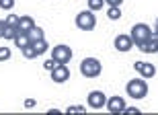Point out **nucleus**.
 I'll list each match as a JSON object with an SVG mask.
<instances>
[{
	"mask_svg": "<svg viewBox=\"0 0 158 115\" xmlns=\"http://www.w3.org/2000/svg\"><path fill=\"white\" fill-rule=\"evenodd\" d=\"M0 8L2 11H12L15 8V0H0Z\"/></svg>",
	"mask_w": 158,
	"mask_h": 115,
	"instance_id": "nucleus-23",
	"label": "nucleus"
},
{
	"mask_svg": "<svg viewBox=\"0 0 158 115\" xmlns=\"http://www.w3.org/2000/svg\"><path fill=\"white\" fill-rule=\"evenodd\" d=\"M10 56H12L10 47H0V62H6Z\"/></svg>",
	"mask_w": 158,
	"mask_h": 115,
	"instance_id": "nucleus-22",
	"label": "nucleus"
},
{
	"mask_svg": "<svg viewBox=\"0 0 158 115\" xmlns=\"http://www.w3.org/2000/svg\"><path fill=\"white\" fill-rule=\"evenodd\" d=\"M154 35H158V19H156V23H154Z\"/></svg>",
	"mask_w": 158,
	"mask_h": 115,
	"instance_id": "nucleus-29",
	"label": "nucleus"
},
{
	"mask_svg": "<svg viewBox=\"0 0 158 115\" xmlns=\"http://www.w3.org/2000/svg\"><path fill=\"white\" fill-rule=\"evenodd\" d=\"M52 58L58 64H70V60H72V47L60 43V45L52 47Z\"/></svg>",
	"mask_w": 158,
	"mask_h": 115,
	"instance_id": "nucleus-5",
	"label": "nucleus"
},
{
	"mask_svg": "<svg viewBox=\"0 0 158 115\" xmlns=\"http://www.w3.org/2000/svg\"><path fill=\"white\" fill-rule=\"evenodd\" d=\"M49 74H52V80L56 82V84H64V82L70 80V70H68V64H58V66H56Z\"/></svg>",
	"mask_w": 158,
	"mask_h": 115,
	"instance_id": "nucleus-7",
	"label": "nucleus"
},
{
	"mask_svg": "<svg viewBox=\"0 0 158 115\" xmlns=\"http://www.w3.org/2000/svg\"><path fill=\"white\" fill-rule=\"evenodd\" d=\"M76 27L80 29V31H93L94 27H97V17H94L93 11H82L76 15Z\"/></svg>",
	"mask_w": 158,
	"mask_h": 115,
	"instance_id": "nucleus-4",
	"label": "nucleus"
},
{
	"mask_svg": "<svg viewBox=\"0 0 158 115\" xmlns=\"http://www.w3.org/2000/svg\"><path fill=\"white\" fill-rule=\"evenodd\" d=\"M123 113H125V115H129V113H131V115H138V113H140V109H135V107H125V109H123Z\"/></svg>",
	"mask_w": 158,
	"mask_h": 115,
	"instance_id": "nucleus-26",
	"label": "nucleus"
},
{
	"mask_svg": "<svg viewBox=\"0 0 158 115\" xmlns=\"http://www.w3.org/2000/svg\"><path fill=\"white\" fill-rule=\"evenodd\" d=\"M4 31H6V19H2L0 21V39L4 37Z\"/></svg>",
	"mask_w": 158,
	"mask_h": 115,
	"instance_id": "nucleus-28",
	"label": "nucleus"
},
{
	"mask_svg": "<svg viewBox=\"0 0 158 115\" xmlns=\"http://www.w3.org/2000/svg\"><path fill=\"white\" fill-rule=\"evenodd\" d=\"M17 33H19V29H17V27H12V25H8V23H6L4 39H8V41H15V37H17Z\"/></svg>",
	"mask_w": 158,
	"mask_h": 115,
	"instance_id": "nucleus-17",
	"label": "nucleus"
},
{
	"mask_svg": "<svg viewBox=\"0 0 158 115\" xmlns=\"http://www.w3.org/2000/svg\"><path fill=\"white\" fill-rule=\"evenodd\" d=\"M56 66H58V62H56L53 58H47L45 62H43V68H45V72H52V70L56 68Z\"/></svg>",
	"mask_w": 158,
	"mask_h": 115,
	"instance_id": "nucleus-20",
	"label": "nucleus"
},
{
	"mask_svg": "<svg viewBox=\"0 0 158 115\" xmlns=\"http://www.w3.org/2000/svg\"><path fill=\"white\" fill-rule=\"evenodd\" d=\"M101 72H103V66L97 58H84L80 62V74L84 78H97L101 76Z\"/></svg>",
	"mask_w": 158,
	"mask_h": 115,
	"instance_id": "nucleus-3",
	"label": "nucleus"
},
{
	"mask_svg": "<svg viewBox=\"0 0 158 115\" xmlns=\"http://www.w3.org/2000/svg\"><path fill=\"white\" fill-rule=\"evenodd\" d=\"M107 17H109V21H119L121 19V8L119 6H109L107 8Z\"/></svg>",
	"mask_w": 158,
	"mask_h": 115,
	"instance_id": "nucleus-16",
	"label": "nucleus"
},
{
	"mask_svg": "<svg viewBox=\"0 0 158 115\" xmlns=\"http://www.w3.org/2000/svg\"><path fill=\"white\" fill-rule=\"evenodd\" d=\"M31 41H29V35L25 33V31H19L17 37H15V47H19V49H23V47H27Z\"/></svg>",
	"mask_w": 158,
	"mask_h": 115,
	"instance_id": "nucleus-13",
	"label": "nucleus"
},
{
	"mask_svg": "<svg viewBox=\"0 0 158 115\" xmlns=\"http://www.w3.org/2000/svg\"><path fill=\"white\" fill-rule=\"evenodd\" d=\"M35 105H37V101H35V99H27V101L23 103V107H25V109H33Z\"/></svg>",
	"mask_w": 158,
	"mask_h": 115,
	"instance_id": "nucleus-25",
	"label": "nucleus"
},
{
	"mask_svg": "<svg viewBox=\"0 0 158 115\" xmlns=\"http://www.w3.org/2000/svg\"><path fill=\"white\" fill-rule=\"evenodd\" d=\"M27 35H29V41L33 43V41H39V39H45V35H43V29L41 27H31L29 31H27Z\"/></svg>",
	"mask_w": 158,
	"mask_h": 115,
	"instance_id": "nucleus-14",
	"label": "nucleus"
},
{
	"mask_svg": "<svg viewBox=\"0 0 158 115\" xmlns=\"http://www.w3.org/2000/svg\"><path fill=\"white\" fill-rule=\"evenodd\" d=\"M86 4H88V11H93V12H99L101 8L105 6V0H88Z\"/></svg>",
	"mask_w": 158,
	"mask_h": 115,
	"instance_id": "nucleus-18",
	"label": "nucleus"
},
{
	"mask_svg": "<svg viewBox=\"0 0 158 115\" xmlns=\"http://www.w3.org/2000/svg\"><path fill=\"white\" fill-rule=\"evenodd\" d=\"M131 39H134V45H138L140 47L142 43H146L150 37L154 35V31H152V27L150 25H146V23H135L134 27H131Z\"/></svg>",
	"mask_w": 158,
	"mask_h": 115,
	"instance_id": "nucleus-2",
	"label": "nucleus"
},
{
	"mask_svg": "<svg viewBox=\"0 0 158 115\" xmlns=\"http://www.w3.org/2000/svg\"><path fill=\"white\" fill-rule=\"evenodd\" d=\"M113 45H115V49H117V52L125 53V52H129V49L134 47V39H131V35L121 33V35H117V37L113 39Z\"/></svg>",
	"mask_w": 158,
	"mask_h": 115,
	"instance_id": "nucleus-9",
	"label": "nucleus"
},
{
	"mask_svg": "<svg viewBox=\"0 0 158 115\" xmlns=\"http://www.w3.org/2000/svg\"><path fill=\"white\" fill-rule=\"evenodd\" d=\"M148 84H146V78H131V80L125 84V92L129 95V99L134 101H142V99L148 97Z\"/></svg>",
	"mask_w": 158,
	"mask_h": 115,
	"instance_id": "nucleus-1",
	"label": "nucleus"
},
{
	"mask_svg": "<svg viewBox=\"0 0 158 115\" xmlns=\"http://www.w3.org/2000/svg\"><path fill=\"white\" fill-rule=\"evenodd\" d=\"M31 27H35V19L33 17H29V15H25V17H21L19 19V31H25V33H27V31H29Z\"/></svg>",
	"mask_w": 158,
	"mask_h": 115,
	"instance_id": "nucleus-12",
	"label": "nucleus"
},
{
	"mask_svg": "<svg viewBox=\"0 0 158 115\" xmlns=\"http://www.w3.org/2000/svg\"><path fill=\"white\" fill-rule=\"evenodd\" d=\"M19 19L21 17H17V15H8V17H6V23L12 25V27H19Z\"/></svg>",
	"mask_w": 158,
	"mask_h": 115,
	"instance_id": "nucleus-24",
	"label": "nucleus"
},
{
	"mask_svg": "<svg viewBox=\"0 0 158 115\" xmlns=\"http://www.w3.org/2000/svg\"><path fill=\"white\" fill-rule=\"evenodd\" d=\"M105 4L107 6H121L123 0H105Z\"/></svg>",
	"mask_w": 158,
	"mask_h": 115,
	"instance_id": "nucleus-27",
	"label": "nucleus"
},
{
	"mask_svg": "<svg viewBox=\"0 0 158 115\" xmlns=\"http://www.w3.org/2000/svg\"><path fill=\"white\" fill-rule=\"evenodd\" d=\"M31 45H33V49L37 52V56H41V53H45V52H47V47H49V43H47L45 39H39V41H33Z\"/></svg>",
	"mask_w": 158,
	"mask_h": 115,
	"instance_id": "nucleus-15",
	"label": "nucleus"
},
{
	"mask_svg": "<svg viewBox=\"0 0 158 115\" xmlns=\"http://www.w3.org/2000/svg\"><path fill=\"white\" fill-rule=\"evenodd\" d=\"M66 113H68V115H74V113H86V107H78V105H72V107H68V109H66Z\"/></svg>",
	"mask_w": 158,
	"mask_h": 115,
	"instance_id": "nucleus-21",
	"label": "nucleus"
},
{
	"mask_svg": "<svg viewBox=\"0 0 158 115\" xmlns=\"http://www.w3.org/2000/svg\"><path fill=\"white\" fill-rule=\"evenodd\" d=\"M140 52L142 53H158V35H152L146 43H142Z\"/></svg>",
	"mask_w": 158,
	"mask_h": 115,
	"instance_id": "nucleus-11",
	"label": "nucleus"
},
{
	"mask_svg": "<svg viewBox=\"0 0 158 115\" xmlns=\"http://www.w3.org/2000/svg\"><path fill=\"white\" fill-rule=\"evenodd\" d=\"M134 70L142 76V78H146V80L156 76V66H154V64H150V62H135L134 64Z\"/></svg>",
	"mask_w": 158,
	"mask_h": 115,
	"instance_id": "nucleus-8",
	"label": "nucleus"
},
{
	"mask_svg": "<svg viewBox=\"0 0 158 115\" xmlns=\"http://www.w3.org/2000/svg\"><path fill=\"white\" fill-rule=\"evenodd\" d=\"M125 107H127V105H125V99H123V97H111V99H107V105H105V109L109 111V113H113V115L123 113Z\"/></svg>",
	"mask_w": 158,
	"mask_h": 115,
	"instance_id": "nucleus-10",
	"label": "nucleus"
},
{
	"mask_svg": "<svg viewBox=\"0 0 158 115\" xmlns=\"http://www.w3.org/2000/svg\"><path fill=\"white\" fill-rule=\"evenodd\" d=\"M21 53H23V58H27V60H33V58H37V52L35 49H33V45H27V47H23V49H21Z\"/></svg>",
	"mask_w": 158,
	"mask_h": 115,
	"instance_id": "nucleus-19",
	"label": "nucleus"
},
{
	"mask_svg": "<svg viewBox=\"0 0 158 115\" xmlns=\"http://www.w3.org/2000/svg\"><path fill=\"white\" fill-rule=\"evenodd\" d=\"M86 103H88V107H90V109H94V111L105 109L107 97H105V92H103V91H93V92H88Z\"/></svg>",
	"mask_w": 158,
	"mask_h": 115,
	"instance_id": "nucleus-6",
	"label": "nucleus"
}]
</instances>
